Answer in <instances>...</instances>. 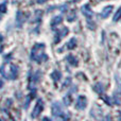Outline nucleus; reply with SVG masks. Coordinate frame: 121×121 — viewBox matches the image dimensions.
Returning <instances> with one entry per match:
<instances>
[{
    "instance_id": "obj_4",
    "label": "nucleus",
    "mask_w": 121,
    "mask_h": 121,
    "mask_svg": "<svg viewBox=\"0 0 121 121\" xmlns=\"http://www.w3.org/2000/svg\"><path fill=\"white\" fill-rule=\"evenodd\" d=\"M121 17V8L119 9V10L117 11V12H116V14H115V16H114V20L115 21H117L118 19H119Z\"/></svg>"
},
{
    "instance_id": "obj_7",
    "label": "nucleus",
    "mask_w": 121,
    "mask_h": 121,
    "mask_svg": "<svg viewBox=\"0 0 121 121\" xmlns=\"http://www.w3.org/2000/svg\"><path fill=\"white\" fill-rule=\"evenodd\" d=\"M73 1H78V0H73Z\"/></svg>"
},
{
    "instance_id": "obj_2",
    "label": "nucleus",
    "mask_w": 121,
    "mask_h": 121,
    "mask_svg": "<svg viewBox=\"0 0 121 121\" xmlns=\"http://www.w3.org/2000/svg\"><path fill=\"white\" fill-rule=\"evenodd\" d=\"M43 109V104H42V101H39V103H37V105H36L35 109H34L33 112V117L34 116H36L37 114H39V112Z\"/></svg>"
},
{
    "instance_id": "obj_5",
    "label": "nucleus",
    "mask_w": 121,
    "mask_h": 121,
    "mask_svg": "<svg viewBox=\"0 0 121 121\" xmlns=\"http://www.w3.org/2000/svg\"><path fill=\"white\" fill-rule=\"evenodd\" d=\"M60 21H62V17H55V18L52 20V26L57 25V23H60Z\"/></svg>"
},
{
    "instance_id": "obj_6",
    "label": "nucleus",
    "mask_w": 121,
    "mask_h": 121,
    "mask_svg": "<svg viewBox=\"0 0 121 121\" xmlns=\"http://www.w3.org/2000/svg\"><path fill=\"white\" fill-rule=\"evenodd\" d=\"M2 86V81H1V79H0V87Z\"/></svg>"
},
{
    "instance_id": "obj_3",
    "label": "nucleus",
    "mask_w": 121,
    "mask_h": 121,
    "mask_svg": "<svg viewBox=\"0 0 121 121\" xmlns=\"http://www.w3.org/2000/svg\"><path fill=\"white\" fill-rule=\"evenodd\" d=\"M113 9V6H107L106 9H104V11H103L102 13H101V16L104 18V17H107L109 15V13H111V10Z\"/></svg>"
},
{
    "instance_id": "obj_1",
    "label": "nucleus",
    "mask_w": 121,
    "mask_h": 121,
    "mask_svg": "<svg viewBox=\"0 0 121 121\" xmlns=\"http://www.w3.org/2000/svg\"><path fill=\"white\" fill-rule=\"evenodd\" d=\"M85 106H86V98L82 96L78 100V108L83 109V108H85Z\"/></svg>"
}]
</instances>
